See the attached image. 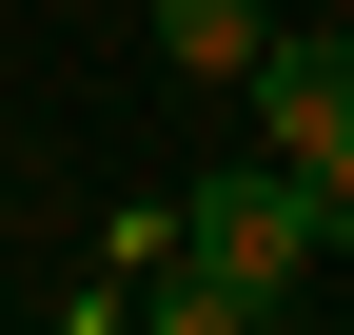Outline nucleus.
<instances>
[{
	"label": "nucleus",
	"instance_id": "20e7f679",
	"mask_svg": "<svg viewBox=\"0 0 354 335\" xmlns=\"http://www.w3.org/2000/svg\"><path fill=\"white\" fill-rule=\"evenodd\" d=\"M256 39H276L256 0H158V60L177 79H256Z\"/></svg>",
	"mask_w": 354,
	"mask_h": 335
},
{
	"label": "nucleus",
	"instance_id": "f257e3e1",
	"mask_svg": "<svg viewBox=\"0 0 354 335\" xmlns=\"http://www.w3.org/2000/svg\"><path fill=\"white\" fill-rule=\"evenodd\" d=\"M177 217H197V257H236V276H276V296H295V276L335 257V217H315V158H276V138H256V158H216V178L177 197Z\"/></svg>",
	"mask_w": 354,
	"mask_h": 335
},
{
	"label": "nucleus",
	"instance_id": "f03ea898",
	"mask_svg": "<svg viewBox=\"0 0 354 335\" xmlns=\"http://www.w3.org/2000/svg\"><path fill=\"white\" fill-rule=\"evenodd\" d=\"M256 118H276V158H335L354 138V39L315 20V39H256Z\"/></svg>",
	"mask_w": 354,
	"mask_h": 335
},
{
	"label": "nucleus",
	"instance_id": "7ed1b4c3",
	"mask_svg": "<svg viewBox=\"0 0 354 335\" xmlns=\"http://www.w3.org/2000/svg\"><path fill=\"white\" fill-rule=\"evenodd\" d=\"M138 316H158V335H256V316H276V276H236V257H197V237H177V257L138 276Z\"/></svg>",
	"mask_w": 354,
	"mask_h": 335
}]
</instances>
